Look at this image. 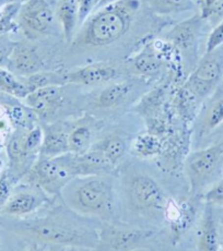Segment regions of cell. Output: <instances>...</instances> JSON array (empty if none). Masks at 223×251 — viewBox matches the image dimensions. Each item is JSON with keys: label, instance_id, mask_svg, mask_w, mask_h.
<instances>
[{"label": "cell", "instance_id": "28", "mask_svg": "<svg viewBox=\"0 0 223 251\" xmlns=\"http://www.w3.org/2000/svg\"><path fill=\"white\" fill-rule=\"evenodd\" d=\"M93 146V132L88 125L79 124L72 127L68 132L69 153L75 155H84Z\"/></svg>", "mask_w": 223, "mask_h": 251}, {"label": "cell", "instance_id": "18", "mask_svg": "<svg viewBox=\"0 0 223 251\" xmlns=\"http://www.w3.org/2000/svg\"><path fill=\"white\" fill-rule=\"evenodd\" d=\"M0 106L14 129H31L40 122L36 114L26 103H22L20 99L14 96L0 93Z\"/></svg>", "mask_w": 223, "mask_h": 251}, {"label": "cell", "instance_id": "35", "mask_svg": "<svg viewBox=\"0 0 223 251\" xmlns=\"http://www.w3.org/2000/svg\"><path fill=\"white\" fill-rule=\"evenodd\" d=\"M16 44L17 42L13 41L10 35H0V67L6 68Z\"/></svg>", "mask_w": 223, "mask_h": 251}, {"label": "cell", "instance_id": "33", "mask_svg": "<svg viewBox=\"0 0 223 251\" xmlns=\"http://www.w3.org/2000/svg\"><path fill=\"white\" fill-rule=\"evenodd\" d=\"M100 0H77L78 6V22L81 26L99 9Z\"/></svg>", "mask_w": 223, "mask_h": 251}, {"label": "cell", "instance_id": "17", "mask_svg": "<svg viewBox=\"0 0 223 251\" xmlns=\"http://www.w3.org/2000/svg\"><path fill=\"white\" fill-rule=\"evenodd\" d=\"M197 251H221L219 220L215 207L205 204L197 230Z\"/></svg>", "mask_w": 223, "mask_h": 251}, {"label": "cell", "instance_id": "20", "mask_svg": "<svg viewBox=\"0 0 223 251\" xmlns=\"http://www.w3.org/2000/svg\"><path fill=\"white\" fill-rule=\"evenodd\" d=\"M201 103L202 100L198 99L192 91L184 85H182L175 92L172 100L174 113L178 116L181 122L186 126L192 124L196 119L198 113H199Z\"/></svg>", "mask_w": 223, "mask_h": 251}, {"label": "cell", "instance_id": "7", "mask_svg": "<svg viewBox=\"0 0 223 251\" xmlns=\"http://www.w3.org/2000/svg\"><path fill=\"white\" fill-rule=\"evenodd\" d=\"M183 170L190 185V195L201 198L203 192L222 176V142L188 153Z\"/></svg>", "mask_w": 223, "mask_h": 251}, {"label": "cell", "instance_id": "29", "mask_svg": "<svg viewBox=\"0 0 223 251\" xmlns=\"http://www.w3.org/2000/svg\"><path fill=\"white\" fill-rule=\"evenodd\" d=\"M0 93L14 96V98L24 100L30 94V91L24 84L22 79L14 75L7 68L0 67Z\"/></svg>", "mask_w": 223, "mask_h": 251}, {"label": "cell", "instance_id": "8", "mask_svg": "<svg viewBox=\"0 0 223 251\" xmlns=\"http://www.w3.org/2000/svg\"><path fill=\"white\" fill-rule=\"evenodd\" d=\"M201 202L200 197L193 195L177 199L168 198L163 222L166 223V237L172 247H178L196 223Z\"/></svg>", "mask_w": 223, "mask_h": 251}, {"label": "cell", "instance_id": "43", "mask_svg": "<svg viewBox=\"0 0 223 251\" xmlns=\"http://www.w3.org/2000/svg\"><path fill=\"white\" fill-rule=\"evenodd\" d=\"M0 247H1V246H0Z\"/></svg>", "mask_w": 223, "mask_h": 251}, {"label": "cell", "instance_id": "37", "mask_svg": "<svg viewBox=\"0 0 223 251\" xmlns=\"http://www.w3.org/2000/svg\"><path fill=\"white\" fill-rule=\"evenodd\" d=\"M26 0H0V8L7 7L9 4L13 3H23Z\"/></svg>", "mask_w": 223, "mask_h": 251}, {"label": "cell", "instance_id": "30", "mask_svg": "<svg viewBox=\"0 0 223 251\" xmlns=\"http://www.w3.org/2000/svg\"><path fill=\"white\" fill-rule=\"evenodd\" d=\"M151 10L161 16L188 11L194 7V0H147Z\"/></svg>", "mask_w": 223, "mask_h": 251}, {"label": "cell", "instance_id": "41", "mask_svg": "<svg viewBox=\"0 0 223 251\" xmlns=\"http://www.w3.org/2000/svg\"><path fill=\"white\" fill-rule=\"evenodd\" d=\"M4 171H2V170H0V175H1V173H3Z\"/></svg>", "mask_w": 223, "mask_h": 251}, {"label": "cell", "instance_id": "24", "mask_svg": "<svg viewBox=\"0 0 223 251\" xmlns=\"http://www.w3.org/2000/svg\"><path fill=\"white\" fill-rule=\"evenodd\" d=\"M133 89V84L128 81L113 82L96 95L94 105L96 108L108 110L118 107L128 98Z\"/></svg>", "mask_w": 223, "mask_h": 251}, {"label": "cell", "instance_id": "38", "mask_svg": "<svg viewBox=\"0 0 223 251\" xmlns=\"http://www.w3.org/2000/svg\"><path fill=\"white\" fill-rule=\"evenodd\" d=\"M115 1H117V0H100L99 8H102V7H104V6H108V4L113 3Z\"/></svg>", "mask_w": 223, "mask_h": 251}, {"label": "cell", "instance_id": "42", "mask_svg": "<svg viewBox=\"0 0 223 251\" xmlns=\"http://www.w3.org/2000/svg\"><path fill=\"white\" fill-rule=\"evenodd\" d=\"M222 146H223V141H222Z\"/></svg>", "mask_w": 223, "mask_h": 251}, {"label": "cell", "instance_id": "14", "mask_svg": "<svg viewBox=\"0 0 223 251\" xmlns=\"http://www.w3.org/2000/svg\"><path fill=\"white\" fill-rule=\"evenodd\" d=\"M23 100L36 114L38 120L50 123L64 105L62 86H48L35 90Z\"/></svg>", "mask_w": 223, "mask_h": 251}, {"label": "cell", "instance_id": "23", "mask_svg": "<svg viewBox=\"0 0 223 251\" xmlns=\"http://www.w3.org/2000/svg\"><path fill=\"white\" fill-rule=\"evenodd\" d=\"M55 17L65 41L71 43L79 25L77 0H59L55 9Z\"/></svg>", "mask_w": 223, "mask_h": 251}, {"label": "cell", "instance_id": "3", "mask_svg": "<svg viewBox=\"0 0 223 251\" xmlns=\"http://www.w3.org/2000/svg\"><path fill=\"white\" fill-rule=\"evenodd\" d=\"M64 203L76 213L101 222H115L116 191L105 176L76 177L60 195Z\"/></svg>", "mask_w": 223, "mask_h": 251}, {"label": "cell", "instance_id": "12", "mask_svg": "<svg viewBox=\"0 0 223 251\" xmlns=\"http://www.w3.org/2000/svg\"><path fill=\"white\" fill-rule=\"evenodd\" d=\"M203 19L201 16H195L188 20L176 24L167 34L169 44L185 58L187 62L194 61L197 65L198 41L201 33Z\"/></svg>", "mask_w": 223, "mask_h": 251}, {"label": "cell", "instance_id": "36", "mask_svg": "<svg viewBox=\"0 0 223 251\" xmlns=\"http://www.w3.org/2000/svg\"><path fill=\"white\" fill-rule=\"evenodd\" d=\"M216 2H217V0H201L200 16L203 20H207V18H208V16H209L211 9L213 6H215Z\"/></svg>", "mask_w": 223, "mask_h": 251}, {"label": "cell", "instance_id": "6", "mask_svg": "<svg viewBox=\"0 0 223 251\" xmlns=\"http://www.w3.org/2000/svg\"><path fill=\"white\" fill-rule=\"evenodd\" d=\"M161 231L154 228L134 227L116 222H102L98 228V243L93 251H154Z\"/></svg>", "mask_w": 223, "mask_h": 251}, {"label": "cell", "instance_id": "32", "mask_svg": "<svg viewBox=\"0 0 223 251\" xmlns=\"http://www.w3.org/2000/svg\"><path fill=\"white\" fill-rule=\"evenodd\" d=\"M16 182L12 179V177L9 175L7 170L0 175V211L6 205L9 198L12 195V189Z\"/></svg>", "mask_w": 223, "mask_h": 251}, {"label": "cell", "instance_id": "19", "mask_svg": "<svg viewBox=\"0 0 223 251\" xmlns=\"http://www.w3.org/2000/svg\"><path fill=\"white\" fill-rule=\"evenodd\" d=\"M44 137L41 147L40 156L56 157L69 153L68 147V130L60 123L51 124L43 128Z\"/></svg>", "mask_w": 223, "mask_h": 251}, {"label": "cell", "instance_id": "27", "mask_svg": "<svg viewBox=\"0 0 223 251\" xmlns=\"http://www.w3.org/2000/svg\"><path fill=\"white\" fill-rule=\"evenodd\" d=\"M22 81L27 88L30 91H33L48 88V86H65L67 85V76L66 71L59 70H42L38 71L27 78H23Z\"/></svg>", "mask_w": 223, "mask_h": 251}, {"label": "cell", "instance_id": "40", "mask_svg": "<svg viewBox=\"0 0 223 251\" xmlns=\"http://www.w3.org/2000/svg\"><path fill=\"white\" fill-rule=\"evenodd\" d=\"M69 251H77V249H75V248H71V249H69Z\"/></svg>", "mask_w": 223, "mask_h": 251}, {"label": "cell", "instance_id": "15", "mask_svg": "<svg viewBox=\"0 0 223 251\" xmlns=\"http://www.w3.org/2000/svg\"><path fill=\"white\" fill-rule=\"evenodd\" d=\"M67 83L96 86L111 83L117 76V69L108 62H92L66 71Z\"/></svg>", "mask_w": 223, "mask_h": 251}, {"label": "cell", "instance_id": "34", "mask_svg": "<svg viewBox=\"0 0 223 251\" xmlns=\"http://www.w3.org/2000/svg\"><path fill=\"white\" fill-rule=\"evenodd\" d=\"M223 46V19L218 22L208 35L206 52H210Z\"/></svg>", "mask_w": 223, "mask_h": 251}, {"label": "cell", "instance_id": "26", "mask_svg": "<svg viewBox=\"0 0 223 251\" xmlns=\"http://www.w3.org/2000/svg\"><path fill=\"white\" fill-rule=\"evenodd\" d=\"M130 150L134 155L139 158H156L161 155L163 151V140L147 130L134 139Z\"/></svg>", "mask_w": 223, "mask_h": 251}, {"label": "cell", "instance_id": "4", "mask_svg": "<svg viewBox=\"0 0 223 251\" xmlns=\"http://www.w3.org/2000/svg\"><path fill=\"white\" fill-rule=\"evenodd\" d=\"M123 191L132 213L147 220L163 221L168 197L152 176L136 171L127 173L123 180Z\"/></svg>", "mask_w": 223, "mask_h": 251}, {"label": "cell", "instance_id": "10", "mask_svg": "<svg viewBox=\"0 0 223 251\" xmlns=\"http://www.w3.org/2000/svg\"><path fill=\"white\" fill-rule=\"evenodd\" d=\"M55 20V11L48 0H26L17 16L19 30L30 40L52 34Z\"/></svg>", "mask_w": 223, "mask_h": 251}, {"label": "cell", "instance_id": "11", "mask_svg": "<svg viewBox=\"0 0 223 251\" xmlns=\"http://www.w3.org/2000/svg\"><path fill=\"white\" fill-rule=\"evenodd\" d=\"M55 199L57 198L50 197L38 188L26 185L24 189L12 192L0 214L10 217L30 216L45 205L53 203Z\"/></svg>", "mask_w": 223, "mask_h": 251}, {"label": "cell", "instance_id": "1", "mask_svg": "<svg viewBox=\"0 0 223 251\" xmlns=\"http://www.w3.org/2000/svg\"><path fill=\"white\" fill-rule=\"evenodd\" d=\"M93 220L76 213L62 200L60 204L54 201L44 215L21 222L16 231L36 244L93 250L99 228V225H93Z\"/></svg>", "mask_w": 223, "mask_h": 251}, {"label": "cell", "instance_id": "39", "mask_svg": "<svg viewBox=\"0 0 223 251\" xmlns=\"http://www.w3.org/2000/svg\"><path fill=\"white\" fill-rule=\"evenodd\" d=\"M220 240H221V251H223V229L220 230Z\"/></svg>", "mask_w": 223, "mask_h": 251}, {"label": "cell", "instance_id": "5", "mask_svg": "<svg viewBox=\"0 0 223 251\" xmlns=\"http://www.w3.org/2000/svg\"><path fill=\"white\" fill-rule=\"evenodd\" d=\"M76 177V155L67 153L56 157L38 156L20 181L38 188L52 198H60L62 190Z\"/></svg>", "mask_w": 223, "mask_h": 251}, {"label": "cell", "instance_id": "13", "mask_svg": "<svg viewBox=\"0 0 223 251\" xmlns=\"http://www.w3.org/2000/svg\"><path fill=\"white\" fill-rule=\"evenodd\" d=\"M24 134L26 129H13L6 141L7 172L16 183L22 179L38 158V156L28 151L24 142Z\"/></svg>", "mask_w": 223, "mask_h": 251}, {"label": "cell", "instance_id": "9", "mask_svg": "<svg viewBox=\"0 0 223 251\" xmlns=\"http://www.w3.org/2000/svg\"><path fill=\"white\" fill-rule=\"evenodd\" d=\"M223 78V46L205 52L182 85L192 91L200 100L215 92Z\"/></svg>", "mask_w": 223, "mask_h": 251}, {"label": "cell", "instance_id": "25", "mask_svg": "<svg viewBox=\"0 0 223 251\" xmlns=\"http://www.w3.org/2000/svg\"><path fill=\"white\" fill-rule=\"evenodd\" d=\"M128 62L130 69L135 75L143 76H151L156 75L161 68L162 64L153 43H148V45H145Z\"/></svg>", "mask_w": 223, "mask_h": 251}, {"label": "cell", "instance_id": "22", "mask_svg": "<svg viewBox=\"0 0 223 251\" xmlns=\"http://www.w3.org/2000/svg\"><path fill=\"white\" fill-rule=\"evenodd\" d=\"M91 149L99 152L112 166L116 168L128 151V142L122 134L111 133L93 143Z\"/></svg>", "mask_w": 223, "mask_h": 251}, {"label": "cell", "instance_id": "16", "mask_svg": "<svg viewBox=\"0 0 223 251\" xmlns=\"http://www.w3.org/2000/svg\"><path fill=\"white\" fill-rule=\"evenodd\" d=\"M6 68L18 78L23 79L44 70V60L35 46L17 42Z\"/></svg>", "mask_w": 223, "mask_h": 251}, {"label": "cell", "instance_id": "2", "mask_svg": "<svg viewBox=\"0 0 223 251\" xmlns=\"http://www.w3.org/2000/svg\"><path fill=\"white\" fill-rule=\"evenodd\" d=\"M141 0H117L99 8L77 31L72 50H95L117 42L132 26Z\"/></svg>", "mask_w": 223, "mask_h": 251}, {"label": "cell", "instance_id": "31", "mask_svg": "<svg viewBox=\"0 0 223 251\" xmlns=\"http://www.w3.org/2000/svg\"><path fill=\"white\" fill-rule=\"evenodd\" d=\"M201 200L205 204L213 207H223V176L203 192Z\"/></svg>", "mask_w": 223, "mask_h": 251}, {"label": "cell", "instance_id": "21", "mask_svg": "<svg viewBox=\"0 0 223 251\" xmlns=\"http://www.w3.org/2000/svg\"><path fill=\"white\" fill-rule=\"evenodd\" d=\"M223 125V95L213 96L199 114L197 125L198 138H206Z\"/></svg>", "mask_w": 223, "mask_h": 251}]
</instances>
